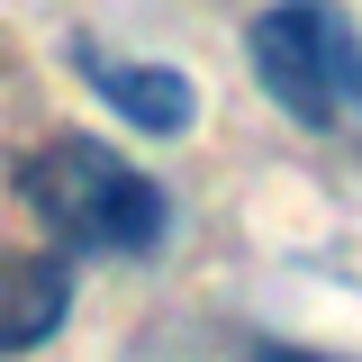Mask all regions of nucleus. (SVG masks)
<instances>
[{
    "label": "nucleus",
    "mask_w": 362,
    "mask_h": 362,
    "mask_svg": "<svg viewBox=\"0 0 362 362\" xmlns=\"http://www.w3.org/2000/svg\"><path fill=\"white\" fill-rule=\"evenodd\" d=\"M18 199L64 254H154L173 226L163 181H145L100 136H45L37 154H18Z\"/></svg>",
    "instance_id": "f257e3e1"
},
{
    "label": "nucleus",
    "mask_w": 362,
    "mask_h": 362,
    "mask_svg": "<svg viewBox=\"0 0 362 362\" xmlns=\"http://www.w3.org/2000/svg\"><path fill=\"white\" fill-rule=\"evenodd\" d=\"M245 54H254V82L272 90V109H290L299 127H335L344 90L362 82V45L335 0H272L245 28Z\"/></svg>",
    "instance_id": "f03ea898"
},
{
    "label": "nucleus",
    "mask_w": 362,
    "mask_h": 362,
    "mask_svg": "<svg viewBox=\"0 0 362 362\" xmlns=\"http://www.w3.org/2000/svg\"><path fill=\"white\" fill-rule=\"evenodd\" d=\"M354 90H362V82H354Z\"/></svg>",
    "instance_id": "423d86ee"
},
{
    "label": "nucleus",
    "mask_w": 362,
    "mask_h": 362,
    "mask_svg": "<svg viewBox=\"0 0 362 362\" xmlns=\"http://www.w3.org/2000/svg\"><path fill=\"white\" fill-rule=\"evenodd\" d=\"M90 90L127 118V127L145 136H190V118H199V90H190V73H173V64H109V54H82Z\"/></svg>",
    "instance_id": "20e7f679"
},
{
    "label": "nucleus",
    "mask_w": 362,
    "mask_h": 362,
    "mask_svg": "<svg viewBox=\"0 0 362 362\" xmlns=\"http://www.w3.org/2000/svg\"><path fill=\"white\" fill-rule=\"evenodd\" d=\"M64 317H73V263L64 254H9L0 245V362L37 354Z\"/></svg>",
    "instance_id": "7ed1b4c3"
},
{
    "label": "nucleus",
    "mask_w": 362,
    "mask_h": 362,
    "mask_svg": "<svg viewBox=\"0 0 362 362\" xmlns=\"http://www.w3.org/2000/svg\"><path fill=\"white\" fill-rule=\"evenodd\" d=\"M245 362H326V354H290V344H263V354H245Z\"/></svg>",
    "instance_id": "39448f33"
}]
</instances>
